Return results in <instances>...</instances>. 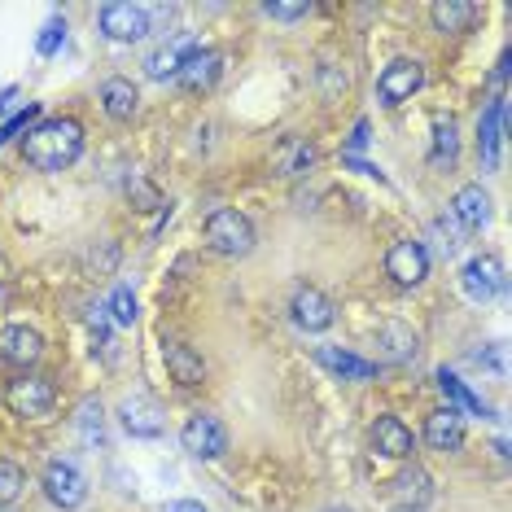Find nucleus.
I'll use <instances>...</instances> for the list:
<instances>
[{"mask_svg":"<svg viewBox=\"0 0 512 512\" xmlns=\"http://www.w3.org/2000/svg\"><path fill=\"white\" fill-rule=\"evenodd\" d=\"M22 154L36 171H66L84 154V127L75 119H40L22 141Z\"/></svg>","mask_w":512,"mask_h":512,"instance_id":"nucleus-1","label":"nucleus"},{"mask_svg":"<svg viewBox=\"0 0 512 512\" xmlns=\"http://www.w3.org/2000/svg\"><path fill=\"white\" fill-rule=\"evenodd\" d=\"M202 241L211 254H224V259H246L254 250V224L250 215H241L237 206H219V211L206 215L202 224Z\"/></svg>","mask_w":512,"mask_h":512,"instance_id":"nucleus-2","label":"nucleus"},{"mask_svg":"<svg viewBox=\"0 0 512 512\" xmlns=\"http://www.w3.org/2000/svg\"><path fill=\"white\" fill-rule=\"evenodd\" d=\"M5 403L18 421H44L57 403V390H53L49 377H31V372H22L18 381L5 386Z\"/></svg>","mask_w":512,"mask_h":512,"instance_id":"nucleus-3","label":"nucleus"},{"mask_svg":"<svg viewBox=\"0 0 512 512\" xmlns=\"http://www.w3.org/2000/svg\"><path fill=\"white\" fill-rule=\"evenodd\" d=\"M101 36L110 44H141L149 36V9L132 5V0H114V5H101Z\"/></svg>","mask_w":512,"mask_h":512,"instance_id":"nucleus-4","label":"nucleus"},{"mask_svg":"<svg viewBox=\"0 0 512 512\" xmlns=\"http://www.w3.org/2000/svg\"><path fill=\"white\" fill-rule=\"evenodd\" d=\"M40 486H44V495H49V504L62 508V512L84 508V499H88V477L79 473L71 460H49V469H44Z\"/></svg>","mask_w":512,"mask_h":512,"instance_id":"nucleus-5","label":"nucleus"},{"mask_svg":"<svg viewBox=\"0 0 512 512\" xmlns=\"http://www.w3.org/2000/svg\"><path fill=\"white\" fill-rule=\"evenodd\" d=\"M421 84H425V66L416 62V57H394L377 79V101L386 110H394V106H403V101H412L416 92H421Z\"/></svg>","mask_w":512,"mask_h":512,"instance_id":"nucleus-6","label":"nucleus"},{"mask_svg":"<svg viewBox=\"0 0 512 512\" xmlns=\"http://www.w3.org/2000/svg\"><path fill=\"white\" fill-rule=\"evenodd\" d=\"M180 447L189 451L193 460H219V456L228 451V429H224V421H219V416L197 412V416H189V421H184V429H180Z\"/></svg>","mask_w":512,"mask_h":512,"instance_id":"nucleus-7","label":"nucleus"},{"mask_svg":"<svg viewBox=\"0 0 512 512\" xmlns=\"http://www.w3.org/2000/svg\"><path fill=\"white\" fill-rule=\"evenodd\" d=\"M460 289L469 302H495L504 294V263H499L495 254H473V259L460 267Z\"/></svg>","mask_w":512,"mask_h":512,"instance_id":"nucleus-8","label":"nucleus"},{"mask_svg":"<svg viewBox=\"0 0 512 512\" xmlns=\"http://www.w3.org/2000/svg\"><path fill=\"white\" fill-rule=\"evenodd\" d=\"M119 425H123V434L154 442V438L167 434V412H162L149 394H127V399L119 403Z\"/></svg>","mask_w":512,"mask_h":512,"instance_id":"nucleus-9","label":"nucleus"},{"mask_svg":"<svg viewBox=\"0 0 512 512\" xmlns=\"http://www.w3.org/2000/svg\"><path fill=\"white\" fill-rule=\"evenodd\" d=\"M504 127H508V106L504 97H495L491 106L477 119V158H482V171H499V158H504Z\"/></svg>","mask_w":512,"mask_h":512,"instance_id":"nucleus-10","label":"nucleus"},{"mask_svg":"<svg viewBox=\"0 0 512 512\" xmlns=\"http://www.w3.org/2000/svg\"><path fill=\"white\" fill-rule=\"evenodd\" d=\"M386 276L394 285H403V289H412V285H421L425 276H429V250L421 246V241H394L390 254H386Z\"/></svg>","mask_w":512,"mask_h":512,"instance_id":"nucleus-11","label":"nucleus"},{"mask_svg":"<svg viewBox=\"0 0 512 512\" xmlns=\"http://www.w3.org/2000/svg\"><path fill=\"white\" fill-rule=\"evenodd\" d=\"M289 316H294V324L302 333H324L337 320V311H333L329 294H320L316 285H302L294 294V302H289Z\"/></svg>","mask_w":512,"mask_h":512,"instance_id":"nucleus-12","label":"nucleus"},{"mask_svg":"<svg viewBox=\"0 0 512 512\" xmlns=\"http://www.w3.org/2000/svg\"><path fill=\"white\" fill-rule=\"evenodd\" d=\"M162 364H167L171 381L184 390H193L206 381V359L197 355L189 342H180V337H162Z\"/></svg>","mask_w":512,"mask_h":512,"instance_id":"nucleus-13","label":"nucleus"},{"mask_svg":"<svg viewBox=\"0 0 512 512\" xmlns=\"http://www.w3.org/2000/svg\"><path fill=\"white\" fill-rule=\"evenodd\" d=\"M219 71H224V57H219L215 49H202V44H193V49L184 53V62H180L176 84L184 92H211Z\"/></svg>","mask_w":512,"mask_h":512,"instance_id":"nucleus-14","label":"nucleus"},{"mask_svg":"<svg viewBox=\"0 0 512 512\" xmlns=\"http://www.w3.org/2000/svg\"><path fill=\"white\" fill-rule=\"evenodd\" d=\"M451 224L464 232H477L491 224V193L482 184H464V189L451 197Z\"/></svg>","mask_w":512,"mask_h":512,"instance_id":"nucleus-15","label":"nucleus"},{"mask_svg":"<svg viewBox=\"0 0 512 512\" xmlns=\"http://www.w3.org/2000/svg\"><path fill=\"white\" fill-rule=\"evenodd\" d=\"M44 355V337L36 329H27V324H9L5 333H0V359L14 368H31L40 364Z\"/></svg>","mask_w":512,"mask_h":512,"instance_id":"nucleus-16","label":"nucleus"},{"mask_svg":"<svg viewBox=\"0 0 512 512\" xmlns=\"http://www.w3.org/2000/svg\"><path fill=\"white\" fill-rule=\"evenodd\" d=\"M372 447H377V456H386V460H412L416 438L399 416H377V425H372Z\"/></svg>","mask_w":512,"mask_h":512,"instance_id":"nucleus-17","label":"nucleus"},{"mask_svg":"<svg viewBox=\"0 0 512 512\" xmlns=\"http://www.w3.org/2000/svg\"><path fill=\"white\" fill-rule=\"evenodd\" d=\"M425 447L442 451V456L464 447V416L456 412V407H438V412L425 421Z\"/></svg>","mask_w":512,"mask_h":512,"instance_id":"nucleus-18","label":"nucleus"},{"mask_svg":"<svg viewBox=\"0 0 512 512\" xmlns=\"http://www.w3.org/2000/svg\"><path fill=\"white\" fill-rule=\"evenodd\" d=\"M101 110H106L114 123L136 119V110H141V92H136L132 79H106V84H101Z\"/></svg>","mask_w":512,"mask_h":512,"instance_id":"nucleus-19","label":"nucleus"},{"mask_svg":"<svg viewBox=\"0 0 512 512\" xmlns=\"http://www.w3.org/2000/svg\"><path fill=\"white\" fill-rule=\"evenodd\" d=\"M377 346H381V355H386L390 364H407V359H416V351H421V337L407 329V324L390 320V324H381Z\"/></svg>","mask_w":512,"mask_h":512,"instance_id":"nucleus-20","label":"nucleus"},{"mask_svg":"<svg viewBox=\"0 0 512 512\" xmlns=\"http://www.w3.org/2000/svg\"><path fill=\"white\" fill-rule=\"evenodd\" d=\"M311 162H316V149L302 141V136H285V141L272 149V167H276V176H285V180L302 176Z\"/></svg>","mask_w":512,"mask_h":512,"instance_id":"nucleus-21","label":"nucleus"},{"mask_svg":"<svg viewBox=\"0 0 512 512\" xmlns=\"http://www.w3.org/2000/svg\"><path fill=\"white\" fill-rule=\"evenodd\" d=\"M316 364H324L329 372H337V377H346V381H372V377H377V364H372V359H359L351 351H337V346H320Z\"/></svg>","mask_w":512,"mask_h":512,"instance_id":"nucleus-22","label":"nucleus"},{"mask_svg":"<svg viewBox=\"0 0 512 512\" xmlns=\"http://www.w3.org/2000/svg\"><path fill=\"white\" fill-rule=\"evenodd\" d=\"M394 495H399V508L425 512V504L434 499V477L412 464V469H403L399 477H394Z\"/></svg>","mask_w":512,"mask_h":512,"instance_id":"nucleus-23","label":"nucleus"},{"mask_svg":"<svg viewBox=\"0 0 512 512\" xmlns=\"http://www.w3.org/2000/svg\"><path fill=\"white\" fill-rule=\"evenodd\" d=\"M473 18H477V5H464V0H438V5H429V22H434V31H442V36L469 31Z\"/></svg>","mask_w":512,"mask_h":512,"instance_id":"nucleus-24","label":"nucleus"},{"mask_svg":"<svg viewBox=\"0 0 512 512\" xmlns=\"http://www.w3.org/2000/svg\"><path fill=\"white\" fill-rule=\"evenodd\" d=\"M75 434L84 447H106V412L97 399H84L75 412Z\"/></svg>","mask_w":512,"mask_h":512,"instance_id":"nucleus-25","label":"nucleus"},{"mask_svg":"<svg viewBox=\"0 0 512 512\" xmlns=\"http://www.w3.org/2000/svg\"><path fill=\"white\" fill-rule=\"evenodd\" d=\"M438 390H442V394H447V399H451V403H456V412L482 416V421H486V416H491V407H486L482 399H477V394H473L469 386H464V381L456 377V372H447V368H442V372H438Z\"/></svg>","mask_w":512,"mask_h":512,"instance_id":"nucleus-26","label":"nucleus"},{"mask_svg":"<svg viewBox=\"0 0 512 512\" xmlns=\"http://www.w3.org/2000/svg\"><path fill=\"white\" fill-rule=\"evenodd\" d=\"M193 44H162V49H154L145 57V75L149 79H176L180 75V62H184V53H189Z\"/></svg>","mask_w":512,"mask_h":512,"instance_id":"nucleus-27","label":"nucleus"},{"mask_svg":"<svg viewBox=\"0 0 512 512\" xmlns=\"http://www.w3.org/2000/svg\"><path fill=\"white\" fill-rule=\"evenodd\" d=\"M434 167H451L460 158V127L451 119H434Z\"/></svg>","mask_w":512,"mask_h":512,"instance_id":"nucleus-28","label":"nucleus"},{"mask_svg":"<svg viewBox=\"0 0 512 512\" xmlns=\"http://www.w3.org/2000/svg\"><path fill=\"white\" fill-rule=\"evenodd\" d=\"M106 316L114 324H136V294H132V285H114V294L106 298Z\"/></svg>","mask_w":512,"mask_h":512,"instance_id":"nucleus-29","label":"nucleus"},{"mask_svg":"<svg viewBox=\"0 0 512 512\" xmlns=\"http://www.w3.org/2000/svg\"><path fill=\"white\" fill-rule=\"evenodd\" d=\"M22 491H27V473L14 460H0V508H9Z\"/></svg>","mask_w":512,"mask_h":512,"instance_id":"nucleus-30","label":"nucleus"},{"mask_svg":"<svg viewBox=\"0 0 512 512\" xmlns=\"http://www.w3.org/2000/svg\"><path fill=\"white\" fill-rule=\"evenodd\" d=\"M36 119H40V106H36V101H27V106L14 114V119H5V127H0V145H9L14 136L31 132V127H36Z\"/></svg>","mask_w":512,"mask_h":512,"instance_id":"nucleus-31","label":"nucleus"},{"mask_svg":"<svg viewBox=\"0 0 512 512\" xmlns=\"http://www.w3.org/2000/svg\"><path fill=\"white\" fill-rule=\"evenodd\" d=\"M62 44H66V18H49V22H44V31H40L36 53L40 57H57V53H62Z\"/></svg>","mask_w":512,"mask_h":512,"instance_id":"nucleus-32","label":"nucleus"},{"mask_svg":"<svg viewBox=\"0 0 512 512\" xmlns=\"http://www.w3.org/2000/svg\"><path fill=\"white\" fill-rule=\"evenodd\" d=\"M263 14L267 18H281V22H298V18L311 14V5H307V0H298V5H263Z\"/></svg>","mask_w":512,"mask_h":512,"instance_id":"nucleus-33","label":"nucleus"},{"mask_svg":"<svg viewBox=\"0 0 512 512\" xmlns=\"http://www.w3.org/2000/svg\"><path fill=\"white\" fill-rule=\"evenodd\" d=\"M477 364H486V368L504 372V346H499V342H491V351H477Z\"/></svg>","mask_w":512,"mask_h":512,"instance_id":"nucleus-34","label":"nucleus"},{"mask_svg":"<svg viewBox=\"0 0 512 512\" xmlns=\"http://www.w3.org/2000/svg\"><path fill=\"white\" fill-rule=\"evenodd\" d=\"M364 145H368V123L359 119V123H355V132H351V145H346V149H351V154H346V158H355Z\"/></svg>","mask_w":512,"mask_h":512,"instance_id":"nucleus-35","label":"nucleus"},{"mask_svg":"<svg viewBox=\"0 0 512 512\" xmlns=\"http://www.w3.org/2000/svg\"><path fill=\"white\" fill-rule=\"evenodd\" d=\"M162 512H211V508L197 504V499H171V504H162Z\"/></svg>","mask_w":512,"mask_h":512,"instance_id":"nucleus-36","label":"nucleus"},{"mask_svg":"<svg viewBox=\"0 0 512 512\" xmlns=\"http://www.w3.org/2000/svg\"><path fill=\"white\" fill-rule=\"evenodd\" d=\"M342 162H346L351 171H359V176H377V180H386V176H381V171L372 167V162H364V158H342Z\"/></svg>","mask_w":512,"mask_h":512,"instance_id":"nucleus-37","label":"nucleus"},{"mask_svg":"<svg viewBox=\"0 0 512 512\" xmlns=\"http://www.w3.org/2000/svg\"><path fill=\"white\" fill-rule=\"evenodd\" d=\"M508 62H512V57H508V53H499V62H495V75H491V84H504V79H508Z\"/></svg>","mask_w":512,"mask_h":512,"instance_id":"nucleus-38","label":"nucleus"},{"mask_svg":"<svg viewBox=\"0 0 512 512\" xmlns=\"http://www.w3.org/2000/svg\"><path fill=\"white\" fill-rule=\"evenodd\" d=\"M14 97H18V88H5V92H0V114L14 106Z\"/></svg>","mask_w":512,"mask_h":512,"instance_id":"nucleus-39","label":"nucleus"},{"mask_svg":"<svg viewBox=\"0 0 512 512\" xmlns=\"http://www.w3.org/2000/svg\"><path fill=\"white\" fill-rule=\"evenodd\" d=\"M5 298H9V289H5V285H0V307H5Z\"/></svg>","mask_w":512,"mask_h":512,"instance_id":"nucleus-40","label":"nucleus"},{"mask_svg":"<svg viewBox=\"0 0 512 512\" xmlns=\"http://www.w3.org/2000/svg\"><path fill=\"white\" fill-rule=\"evenodd\" d=\"M324 512H351V508H324Z\"/></svg>","mask_w":512,"mask_h":512,"instance_id":"nucleus-41","label":"nucleus"},{"mask_svg":"<svg viewBox=\"0 0 512 512\" xmlns=\"http://www.w3.org/2000/svg\"><path fill=\"white\" fill-rule=\"evenodd\" d=\"M390 512H416V508H390Z\"/></svg>","mask_w":512,"mask_h":512,"instance_id":"nucleus-42","label":"nucleus"},{"mask_svg":"<svg viewBox=\"0 0 512 512\" xmlns=\"http://www.w3.org/2000/svg\"><path fill=\"white\" fill-rule=\"evenodd\" d=\"M0 512H14V508H0Z\"/></svg>","mask_w":512,"mask_h":512,"instance_id":"nucleus-43","label":"nucleus"}]
</instances>
